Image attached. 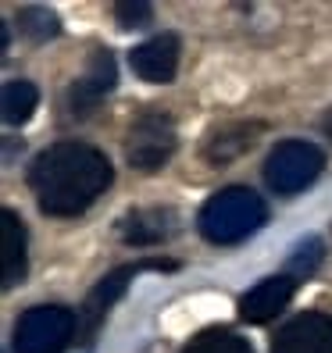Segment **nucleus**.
Wrapping results in <instances>:
<instances>
[{
    "label": "nucleus",
    "mask_w": 332,
    "mask_h": 353,
    "mask_svg": "<svg viewBox=\"0 0 332 353\" xmlns=\"http://www.w3.org/2000/svg\"><path fill=\"white\" fill-rule=\"evenodd\" d=\"M61 22H57V14L50 8H22L18 11V32H22L26 39H32V43H43V39L57 36Z\"/></svg>",
    "instance_id": "obj_16"
},
{
    "label": "nucleus",
    "mask_w": 332,
    "mask_h": 353,
    "mask_svg": "<svg viewBox=\"0 0 332 353\" xmlns=\"http://www.w3.org/2000/svg\"><path fill=\"white\" fill-rule=\"evenodd\" d=\"M79 328V318L61 303H36L14 325V353H61Z\"/></svg>",
    "instance_id": "obj_4"
},
{
    "label": "nucleus",
    "mask_w": 332,
    "mask_h": 353,
    "mask_svg": "<svg viewBox=\"0 0 332 353\" xmlns=\"http://www.w3.org/2000/svg\"><path fill=\"white\" fill-rule=\"evenodd\" d=\"M297 293V282L293 275H272V279H261L257 285H251L246 293L240 296V318L246 325H264L272 321L275 314H282L286 303L293 300Z\"/></svg>",
    "instance_id": "obj_9"
},
{
    "label": "nucleus",
    "mask_w": 332,
    "mask_h": 353,
    "mask_svg": "<svg viewBox=\"0 0 332 353\" xmlns=\"http://www.w3.org/2000/svg\"><path fill=\"white\" fill-rule=\"evenodd\" d=\"M179 147V136L168 114L147 111L133 121L129 139H126V161L136 172H157L161 164H168V157Z\"/></svg>",
    "instance_id": "obj_5"
},
{
    "label": "nucleus",
    "mask_w": 332,
    "mask_h": 353,
    "mask_svg": "<svg viewBox=\"0 0 332 353\" xmlns=\"http://www.w3.org/2000/svg\"><path fill=\"white\" fill-rule=\"evenodd\" d=\"M322 129H325V136H329V139H332V108H329V114H325V118H322Z\"/></svg>",
    "instance_id": "obj_19"
},
{
    "label": "nucleus",
    "mask_w": 332,
    "mask_h": 353,
    "mask_svg": "<svg viewBox=\"0 0 332 353\" xmlns=\"http://www.w3.org/2000/svg\"><path fill=\"white\" fill-rule=\"evenodd\" d=\"M129 65H133V72H136L143 82H154V86L172 82L175 72H179V36H175V32L150 36L147 43L133 47Z\"/></svg>",
    "instance_id": "obj_8"
},
{
    "label": "nucleus",
    "mask_w": 332,
    "mask_h": 353,
    "mask_svg": "<svg viewBox=\"0 0 332 353\" xmlns=\"http://www.w3.org/2000/svg\"><path fill=\"white\" fill-rule=\"evenodd\" d=\"M272 353H332V318L307 310L286 321L272 339Z\"/></svg>",
    "instance_id": "obj_7"
},
{
    "label": "nucleus",
    "mask_w": 332,
    "mask_h": 353,
    "mask_svg": "<svg viewBox=\"0 0 332 353\" xmlns=\"http://www.w3.org/2000/svg\"><path fill=\"white\" fill-rule=\"evenodd\" d=\"M0 243H4V289L26 279V225L14 211H0Z\"/></svg>",
    "instance_id": "obj_13"
},
{
    "label": "nucleus",
    "mask_w": 332,
    "mask_h": 353,
    "mask_svg": "<svg viewBox=\"0 0 332 353\" xmlns=\"http://www.w3.org/2000/svg\"><path fill=\"white\" fill-rule=\"evenodd\" d=\"M115 172L104 150L90 143H54L29 164V190L50 218H75L111 185Z\"/></svg>",
    "instance_id": "obj_1"
},
{
    "label": "nucleus",
    "mask_w": 332,
    "mask_h": 353,
    "mask_svg": "<svg viewBox=\"0 0 332 353\" xmlns=\"http://www.w3.org/2000/svg\"><path fill=\"white\" fill-rule=\"evenodd\" d=\"M261 132V125H246V121H233V125H222L218 132L207 136L204 143V161L211 164H229L240 154H246L254 147V136Z\"/></svg>",
    "instance_id": "obj_12"
},
{
    "label": "nucleus",
    "mask_w": 332,
    "mask_h": 353,
    "mask_svg": "<svg viewBox=\"0 0 332 353\" xmlns=\"http://www.w3.org/2000/svg\"><path fill=\"white\" fill-rule=\"evenodd\" d=\"M136 272L139 268L136 264H126V268H115L111 275H104L93 289H90V296H86V303H82V328L86 332H93L97 328V321L108 314V310L126 296V289H129V282L136 279Z\"/></svg>",
    "instance_id": "obj_11"
},
{
    "label": "nucleus",
    "mask_w": 332,
    "mask_h": 353,
    "mask_svg": "<svg viewBox=\"0 0 332 353\" xmlns=\"http://www.w3.org/2000/svg\"><path fill=\"white\" fill-rule=\"evenodd\" d=\"M39 103V90L32 86L29 79H11L4 82V93H0V111H4V121L8 125H26L32 118Z\"/></svg>",
    "instance_id": "obj_14"
},
{
    "label": "nucleus",
    "mask_w": 332,
    "mask_h": 353,
    "mask_svg": "<svg viewBox=\"0 0 332 353\" xmlns=\"http://www.w3.org/2000/svg\"><path fill=\"white\" fill-rule=\"evenodd\" d=\"M322 257H325V243L318 236H307L293 250V257H289V272L293 275H311L322 264Z\"/></svg>",
    "instance_id": "obj_18"
},
{
    "label": "nucleus",
    "mask_w": 332,
    "mask_h": 353,
    "mask_svg": "<svg viewBox=\"0 0 332 353\" xmlns=\"http://www.w3.org/2000/svg\"><path fill=\"white\" fill-rule=\"evenodd\" d=\"M115 82H118V68H115L111 50H97V54L90 57L86 72H82V75L72 82V86H68V97H65L68 114H72V118L93 114L97 103L115 90Z\"/></svg>",
    "instance_id": "obj_6"
},
{
    "label": "nucleus",
    "mask_w": 332,
    "mask_h": 353,
    "mask_svg": "<svg viewBox=\"0 0 332 353\" xmlns=\"http://www.w3.org/2000/svg\"><path fill=\"white\" fill-rule=\"evenodd\" d=\"M115 22L121 29H147L154 22V4H147V0H121V4H115Z\"/></svg>",
    "instance_id": "obj_17"
},
{
    "label": "nucleus",
    "mask_w": 332,
    "mask_h": 353,
    "mask_svg": "<svg viewBox=\"0 0 332 353\" xmlns=\"http://www.w3.org/2000/svg\"><path fill=\"white\" fill-rule=\"evenodd\" d=\"M175 232V211L168 207H143V211H133L121 218L118 236L129 246H157L164 239H172Z\"/></svg>",
    "instance_id": "obj_10"
},
{
    "label": "nucleus",
    "mask_w": 332,
    "mask_h": 353,
    "mask_svg": "<svg viewBox=\"0 0 332 353\" xmlns=\"http://www.w3.org/2000/svg\"><path fill=\"white\" fill-rule=\"evenodd\" d=\"M264 221H268V203L246 185H225V190L204 200L197 214L200 236L215 246H236L246 236H254Z\"/></svg>",
    "instance_id": "obj_2"
},
{
    "label": "nucleus",
    "mask_w": 332,
    "mask_h": 353,
    "mask_svg": "<svg viewBox=\"0 0 332 353\" xmlns=\"http://www.w3.org/2000/svg\"><path fill=\"white\" fill-rule=\"evenodd\" d=\"M325 168V154L322 147L307 139H282L272 147V154L264 157V182L268 190L279 196H293L307 190Z\"/></svg>",
    "instance_id": "obj_3"
},
{
    "label": "nucleus",
    "mask_w": 332,
    "mask_h": 353,
    "mask_svg": "<svg viewBox=\"0 0 332 353\" xmlns=\"http://www.w3.org/2000/svg\"><path fill=\"white\" fill-rule=\"evenodd\" d=\"M179 353H254V350L243 336H236L229 328H204Z\"/></svg>",
    "instance_id": "obj_15"
}]
</instances>
